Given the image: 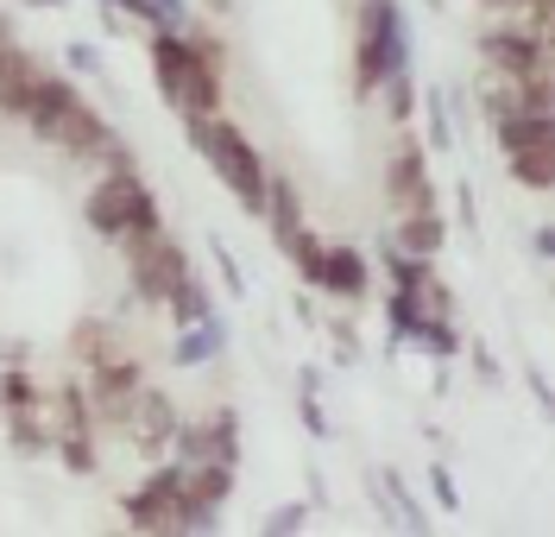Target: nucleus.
<instances>
[{"mask_svg":"<svg viewBox=\"0 0 555 537\" xmlns=\"http://www.w3.org/2000/svg\"><path fill=\"white\" fill-rule=\"evenodd\" d=\"M26 127H33V140L57 145L64 158H76V165H133V152H127V140L114 133V120H107L102 107L82 102V89L69 82L64 71H44L33 89V102H26V114H20Z\"/></svg>","mask_w":555,"mask_h":537,"instance_id":"obj_1","label":"nucleus"},{"mask_svg":"<svg viewBox=\"0 0 555 537\" xmlns=\"http://www.w3.org/2000/svg\"><path fill=\"white\" fill-rule=\"evenodd\" d=\"M183 133H190V145H196V158L228 183V196L259 221V209H266V183H272V165L259 158V145L246 140L241 120H228L221 107H215V114H183Z\"/></svg>","mask_w":555,"mask_h":537,"instance_id":"obj_2","label":"nucleus"},{"mask_svg":"<svg viewBox=\"0 0 555 537\" xmlns=\"http://www.w3.org/2000/svg\"><path fill=\"white\" fill-rule=\"evenodd\" d=\"M145 57H152L158 95H165L177 114H215V107H221V64L203 57V44L190 33H152Z\"/></svg>","mask_w":555,"mask_h":537,"instance_id":"obj_3","label":"nucleus"},{"mask_svg":"<svg viewBox=\"0 0 555 537\" xmlns=\"http://www.w3.org/2000/svg\"><path fill=\"white\" fill-rule=\"evenodd\" d=\"M391 71H411V26L398 0H360L353 7V95L373 102Z\"/></svg>","mask_w":555,"mask_h":537,"instance_id":"obj_4","label":"nucleus"},{"mask_svg":"<svg viewBox=\"0 0 555 537\" xmlns=\"http://www.w3.org/2000/svg\"><path fill=\"white\" fill-rule=\"evenodd\" d=\"M82 221H89V234H102L107 247H120L127 234L158 228L165 215H158L152 183L139 178V165H107L102 178L89 183V196H82Z\"/></svg>","mask_w":555,"mask_h":537,"instance_id":"obj_5","label":"nucleus"},{"mask_svg":"<svg viewBox=\"0 0 555 537\" xmlns=\"http://www.w3.org/2000/svg\"><path fill=\"white\" fill-rule=\"evenodd\" d=\"M120 259H127V285H133V297L139 304H152V310H165L177 291H183V279L196 272L190 253L171 241L165 221L145 228V234H127V241H120Z\"/></svg>","mask_w":555,"mask_h":537,"instance_id":"obj_6","label":"nucleus"},{"mask_svg":"<svg viewBox=\"0 0 555 537\" xmlns=\"http://www.w3.org/2000/svg\"><path fill=\"white\" fill-rule=\"evenodd\" d=\"M177 398L165 393V386H152V380H139L133 393H127V405L107 418V430L133 449L139 462H158L165 449H171V436H177Z\"/></svg>","mask_w":555,"mask_h":537,"instance_id":"obj_7","label":"nucleus"},{"mask_svg":"<svg viewBox=\"0 0 555 537\" xmlns=\"http://www.w3.org/2000/svg\"><path fill=\"white\" fill-rule=\"evenodd\" d=\"M120 512H127V532H190V494H183V462H165L152 468L145 481H139L133 494L120 500Z\"/></svg>","mask_w":555,"mask_h":537,"instance_id":"obj_8","label":"nucleus"},{"mask_svg":"<svg viewBox=\"0 0 555 537\" xmlns=\"http://www.w3.org/2000/svg\"><path fill=\"white\" fill-rule=\"evenodd\" d=\"M391 158H385V203L391 215L404 209H436V178H429V145L411 127H391Z\"/></svg>","mask_w":555,"mask_h":537,"instance_id":"obj_9","label":"nucleus"},{"mask_svg":"<svg viewBox=\"0 0 555 537\" xmlns=\"http://www.w3.org/2000/svg\"><path fill=\"white\" fill-rule=\"evenodd\" d=\"M177 462H228L241 468V418L228 405H215L203 418H177V436H171Z\"/></svg>","mask_w":555,"mask_h":537,"instance_id":"obj_10","label":"nucleus"},{"mask_svg":"<svg viewBox=\"0 0 555 537\" xmlns=\"http://www.w3.org/2000/svg\"><path fill=\"white\" fill-rule=\"evenodd\" d=\"M44 71H51V64H44L38 51H26L20 38L0 44V114H7V120L26 114V102H33V89H38V76Z\"/></svg>","mask_w":555,"mask_h":537,"instance_id":"obj_11","label":"nucleus"},{"mask_svg":"<svg viewBox=\"0 0 555 537\" xmlns=\"http://www.w3.org/2000/svg\"><path fill=\"white\" fill-rule=\"evenodd\" d=\"M315 291L360 304V297L373 291V259L360 247H322V279H315Z\"/></svg>","mask_w":555,"mask_h":537,"instance_id":"obj_12","label":"nucleus"},{"mask_svg":"<svg viewBox=\"0 0 555 537\" xmlns=\"http://www.w3.org/2000/svg\"><path fill=\"white\" fill-rule=\"evenodd\" d=\"M391 247L416 253V259H436V253L449 247V221H442V209H404V215H391Z\"/></svg>","mask_w":555,"mask_h":537,"instance_id":"obj_13","label":"nucleus"},{"mask_svg":"<svg viewBox=\"0 0 555 537\" xmlns=\"http://www.w3.org/2000/svg\"><path fill=\"white\" fill-rule=\"evenodd\" d=\"M505 178L518 183V190H555V140H537V145H518V152H505Z\"/></svg>","mask_w":555,"mask_h":537,"instance_id":"obj_14","label":"nucleus"},{"mask_svg":"<svg viewBox=\"0 0 555 537\" xmlns=\"http://www.w3.org/2000/svg\"><path fill=\"white\" fill-rule=\"evenodd\" d=\"M120 348H127V342H120V329L102 322V317H82L76 329H69V355H76V367H95V360L120 355Z\"/></svg>","mask_w":555,"mask_h":537,"instance_id":"obj_15","label":"nucleus"},{"mask_svg":"<svg viewBox=\"0 0 555 537\" xmlns=\"http://www.w3.org/2000/svg\"><path fill=\"white\" fill-rule=\"evenodd\" d=\"M7 449H13V456H26V462L51 456V424H44V411H38V405L7 411Z\"/></svg>","mask_w":555,"mask_h":537,"instance_id":"obj_16","label":"nucleus"},{"mask_svg":"<svg viewBox=\"0 0 555 537\" xmlns=\"http://www.w3.org/2000/svg\"><path fill=\"white\" fill-rule=\"evenodd\" d=\"M221 348H228V329H221V317H208V322H190V329H177L171 360H177V367H203V360H215Z\"/></svg>","mask_w":555,"mask_h":537,"instance_id":"obj_17","label":"nucleus"},{"mask_svg":"<svg viewBox=\"0 0 555 537\" xmlns=\"http://www.w3.org/2000/svg\"><path fill=\"white\" fill-rule=\"evenodd\" d=\"M102 7L133 13V20L152 26V33H183V26H190V0H102Z\"/></svg>","mask_w":555,"mask_h":537,"instance_id":"obj_18","label":"nucleus"},{"mask_svg":"<svg viewBox=\"0 0 555 537\" xmlns=\"http://www.w3.org/2000/svg\"><path fill=\"white\" fill-rule=\"evenodd\" d=\"M165 317H171V329H190V322L221 317V310H215V291L203 285V272H190V279H183V291L165 304Z\"/></svg>","mask_w":555,"mask_h":537,"instance_id":"obj_19","label":"nucleus"},{"mask_svg":"<svg viewBox=\"0 0 555 537\" xmlns=\"http://www.w3.org/2000/svg\"><path fill=\"white\" fill-rule=\"evenodd\" d=\"M373 102H385V120H391V127H411V120H416V82H411V71H391L379 82V95H373Z\"/></svg>","mask_w":555,"mask_h":537,"instance_id":"obj_20","label":"nucleus"},{"mask_svg":"<svg viewBox=\"0 0 555 537\" xmlns=\"http://www.w3.org/2000/svg\"><path fill=\"white\" fill-rule=\"evenodd\" d=\"M38 386L26 367H0V411H26V405H38Z\"/></svg>","mask_w":555,"mask_h":537,"instance_id":"obj_21","label":"nucleus"},{"mask_svg":"<svg viewBox=\"0 0 555 537\" xmlns=\"http://www.w3.org/2000/svg\"><path fill=\"white\" fill-rule=\"evenodd\" d=\"M423 114H429V152H454V120H449V95L436 89V95H416Z\"/></svg>","mask_w":555,"mask_h":537,"instance_id":"obj_22","label":"nucleus"},{"mask_svg":"<svg viewBox=\"0 0 555 537\" xmlns=\"http://www.w3.org/2000/svg\"><path fill=\"white\" fill-rule=\"evenodd\" d=\"M411 348H423V355H436V360H454L461 355V329H454V322H423Z\"/></svg>","mask_w":555,"mask_h":537,"instance_id":"obj_23","label":"nucleus"},{"mask_svg":"<svg viewBox=\"0 0 555 537\" xmlns=\"http://www.w3.org/2000/svg\"><path fill=\"white\" fill-rule=\"evenodd\" d=\"M304 519H310V500H291V506H278L272 519H266V532L284 537V532H304Z\"/></svg>","mask_w":555,"mask_h":537,"instance_id":"obj_24","label":"nucleus"},{"mask_svg":"<svg viewBox=\"0 0 555 537\" xmlns=\"http://www.w3.org/2000/svg\"><path fill=\"white\" fill-rule=\"evenodd\" d=\"M215 266H221V285L234 291V297H246V279H241V266H234V253L221 247V241H215Z\"/></svg>","mask_w":555,"mask_h":537,"instance_id":"obj_25","label":"nucleus"},{"mask_svg":"<svg viewBox=\"0 0 555 537\" xmlns=\"http://www.w3.org/2000/svg\"><path fill=\"white\" fill-rule=\"evenodd\" d=\"M64 57H69V64H76L82 76H102V51H95V44H69Z\"/></svg>","mask_w":555,"mask_h":537,"instance_id":"obj_26","label":"nucleus"},{"mask_svg":"<svg viewBox=\"0 0 555 537\" xmlns=\"http://www.w3.org/2000/svg\"><path fill=\"white\" fill-rule=\"evenodd\" d=\"M429 487H436V500L449 506V512L461 506V494H454V481H449V468H429Z\"/></svg>","mask_w":555,"mask_h":537,"instance_id":"obj_27","label":"nucleus"},{"mask_svg":"<svg viewBox=\"0 0 555 537\" xmlns=\"http://www.w3.org/2000/svg\"><path fill=\"white\" fill-rule=\"evenodd\" d=\"M328 335H335V348H341V360H360V335H353L347 322H328Z\"/></svg>","mask_w":555,"mask_h":537,"instance_id":"obj_28","label":"nucleus"},{"mask_svg":"<svg viewBox=\"0 0 555 537\" xmlns=\"http://www.w3.org/2000/svg\"><path fill=\"white\" fill-rule=\"evenodd\" d=\"M304 424H310V436H328V424H322V405H315L310 386H304Z\"/></svg>","mask_w":555,"mask_h":537,"instance_id":"obj_29","label":"nucleus"},{"mask_svg":"<svg viewBox=\"0 0 555 537\" xmlns=\"http://www.w3.org/2000/svg\"><path fill=\"white\" fill-rule=\"evenodd\" d=\"M486 13H499V7H518V0H480Z\"/></svg>","mask_w":555,"mask_h":537,"instance_id":"obj_30","label":"nucleus"},{"mask_svg":"<svg viewBox=\"0 0 555 537\" xmlns=\"http://www.w3.org/2000/svg\"><path fill=\"white\" fill-rule=\"evenodd\" d=\"M208 7H215V13H228V7H234V0H208Z\"/></svg>","mask_w":555,"mask_h":537,"instance_id":"obj_31","label":"nucleus"},{"mask_svg":"<svg viewBox=\"0 0 555 537\" xmlns=\"http://www.w3.org/2000/svg\"><path fill=\"white\" fill-rule=\"evenodd\" d=\"M26 7H64V0H26Z\"/></svg>","mask_w":555,"mask_h":537,"instance_id":"obj_32","label":"nucleus"},{"mask_svg":"<svg viewBox=\"0 0 555 537\" xmlns=\"http://www.w3.org/2000/svg\"><path fill=\"white\" fill-rule=\"evenodd\" d=\"M429 7H442V0H429Z\"/></svg>","mask_w":555,"mask_h":537,"instance_id":"obj_33","label":"nucleus"}]
</instances>
